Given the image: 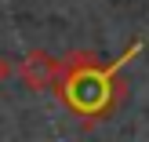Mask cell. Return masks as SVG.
Returning <instances> with one entry per match:
<instances>
[{
  "label": "cell",
  "instance_id": "3957f363",
  "mask_svg": "<svg viewBox=\"0 0 149 142\" xmlns=\"http://www.w3.org/2000/svg\"><path fill=\"white\" fill-rule=\"evenodd\" d=\"M11 73H15V66H11V58H7L4 51H0V87H4L7 80H11Z\"/></svg>",
  "mask_w": 149,
  "mask_h": 142
},
{
  "label": "cell",
  "instance_id": "7a4b0ae2",
  "mask_svg": "<svg viewBox=\"0 0 149 142\" xmlns=\"http://www.w3.org/2000/svg\"><path fill=\"white\" fill-rule=\"evenodd\" d=\"M58 69H62V58L47 55V51H40V48L26 51V58H22V62L15 66L18 80H22V84L29 87V91H55Z\"/></svg>",
  "mask_w": 149,
  "mask_h": 142
},
{
  "label": "cell",
  "instance_id": "6da1fadb",
  "mask_svg": "<svg viewBox=\"0 0 149 142\" xmlns=\"http://www.w3.org/2000/svg\"><path fill=\"white\" fill-rule=\"evenodd\" d=\"M138 51H146L142 36L131 40L109 62H102L95 51H69L62 58V69H58V80H55L51 95L69 109L73 120H80L84 128H95V124L109 120L124 106V99H127L124 69H127L131 58H138Z\"/></svg>",
  "mask_w": 149,
  "mask_h": 142
}]
</instances>
